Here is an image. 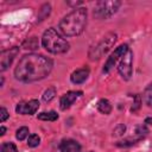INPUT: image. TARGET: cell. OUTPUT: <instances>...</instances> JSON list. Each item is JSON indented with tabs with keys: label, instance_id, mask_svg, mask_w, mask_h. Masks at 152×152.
I'll return each mask as SVG.
<instances>
[{
	"label": "cell",
	"instance_id": "6da1fadb",
	"mask_svg": "<svg viewBox=\"0 0 152 152\" xmlns=\"http://www.w3.org/2000/svg\"><path fill=\"white\" fill-rule=\"evenodd\" d=\"M53 69V61L42 53L24 55L14 68L15 80L24 83H32L46 78Z\"/></svg>",
	"mask_w": 152,
	"mask_h": 152
},
{
	"label": "cell",
	"instance_id": "7a4b0ae2",
	"mask_svg": "<svg viewBox=\"0 0 152 152\" xmlns=\"http://www.w3.org/2000/svg\"><path fill=\"white\" fill-rule=\"evenodd\" d=\"M88 20V11L86 7L74 8L65 14L58 23V32L66 38L77 37L86 30Z\"/></svg>",
	"mask_w": 152,
	"mask_h": 152
},
{
	"label": "cell",
	"instance_id": "3957f363",
	"mask_svg": "<svg viewBox=\"0 0 152 152\" xmlns=\"http://www.w3.org/2000/svg\"><path fill=\"white\" fill-rule=\"evenodd\" d=\"M42 46L50 53L59 55L65 53L69 50L70 44L66 42V39H64L58 30L55 27H49L42 36Z\"/></svg>",
	"mask_w": 152,
	"mask_h": 152
},
{
	"label": "cell",
	"instance_id": "277c9868",
	"mask_svg": "<svg viewBox=\"0 0 152 152\" xmlns=\"http://www.w3.org/2000/svg\"><path fill=\"white\" fill-rule=\"evenodd\" d=\"M116 39H118V34L115 32L107 33L96 45L90 48V50L88 51L89 59L90 61H97L101 57H103L113 48V45L116 43Z\"/></svg>",
	"mask_w": 152,
	"mask_h": 152
},
{
	"label": "cell",
	"instance_id": "5b68a950",
	"mask_svg": "<svg viewBox=\"0 0 152 152\" xmlns=\"http://www.w3.org/2000/svg\"><path fill=\"white\" fill-rule=\"evenodd\" d=\"M122 2L118 1V0H108V1H97L94 6V11H93V15L94 18L99 19V20H106L112 18L121 7Z\"/></svg>",
	"mask_w": 152,
	"mask_h": 152
},
{
	"label": "cell",
	"instance_id": "8992f818",
	"mask_svg": "<svg viewBox=\"0 0 152 152\" xmlns=\"http://www.w3.org/2000/svg\"><path fill=\"white\" fill-rule=\"evenodd\" d=\"M128 49H129V46H128V44H126V43H122V44H120L119 46H116V48L114 49V51H112V53L107 57V59H106V62H104V64H103V68H102V72H103V74L110 72V71L113 70V68H114L116 64H119L120 59H121V58L124 57V55L128 51Z\"/></svg>",
	"mask_w": 152,
	"mask_h": 152
},
{
	"label": "cell",
	"instance_id": "52a82bcc",
	"mask_svg": "<svg viewBox=\"0 0 152 152\" xmlns=\"http://www.w3.org/2000/svg\"><path fill=\"white\" fill-rule=\"evenodd\" d=\"M133 51L128 49L118 64V72L124 81H129L133 75Z\"/></svg>",
	"mask_w": 152,
	"mask_h": 152
},
{
	"label": "cell",
	"instance_id": "ba28073f",
	"mask_svg": "<svg viewBox=\"0 0 152 152\" xmlns=\"http://www.w3.org/2000/svg\"><path fill=\"white\" fill-rule=\"evenodd\" d=\"M39 101L37 99H31L28 101H20L15 106V113L20 115H33L39 109Z\"/></svg>",
	"mask_w": 152,
	"mask_h": 152
},
{
	"label": "cell",
	"instance_id": "9c48e42d",
	"mask_svg": "<svg viewBox=\"0 0 152 152\" xmlns=\"http://www.w3.org/2000/svg\"><path fill=\"white\" fill-rule=\"evenodd\" d=\"M18 53H19V46H13L7 50H4L0 56V71L7 70L8 66H11V64L13 63L14 58L18 56Z\"/></svg>",
	"mask_w": 152,
	"mask_h": 152
},
{
	"label": "cell",
	"instance_id": "30bf717a",
	"mask_svg": "<svg viewBox=\"0 0 152 152\" xmlns=\"http://www.w3.org/2000/svg\"><path fill=\"white\" fill-rule=\"evenodd\" d=\"M82 95H83L82 90H69V91L64 93L59 99V108L62 110L69 109L77 101V99L81 97Z\"/></svg>",
	"mask_w": 152,
	"mask_h": 152
},
{
	"label": "cell",
	"instance_id": "8fae6325",
	"mask_svg": "<svg viewBox=\"0 0 152 152\" xmlns=\"http://www.w3.org/2000/svg\"><path fill=\"white\" fill-rule=\"evenodd\" d=\"M89 75H90V69H89V66L86 65V66H82V68L72 71L70 75V81L74 84H82L88 80Z\"/></svg>",
	"mask_w": 152,
	"mask_h": 152
},
{
	"label": "cell",
	"instance_id": "7c38bea8",
	"mask_svg": "<svg viewBox=\"0 0 152 152\" xmlns=\"http://www.w3.org/2000/svg\"><path fill=\"white\" fill-rule=\"evenodd\" d=\"M59 151L61 152H81V145L75 139L66 138V139L61 140Z\"/></svg>",
	"mask_w": 152,
	"mask_h": 152
},
{
	"label": "cell",
	"instance_id": "4fadbf2b",
	"mask_svg": "<svg viewBox=\"0 0 152 152\" xmlns=\"http://www.w3.org/2000/svg\"><path fill=\"white\" fill-rule=\"evenodd\" d=\"M96 108L97 110L101 113V114H104V115H109L113 110V106L110 103V101L108 99H100L96 103Z\"/></svg>",
	"mask_w": 152,
	"mask_h": 152
},
{
	"label": "cell",
	"instance_id": "5bb4252c",
	"mask_svg": "<svg viewBox=\"0 0 152 152\" xmlns=\"http://www.w3.org/2000/svg\"><path fill=\"white\" fill-rule=\"evenodd\" d=\"M144 138H145V137L134 134V137H129V138H125V139H122V140H119L118 142H115V145L119 146V147H129V146H133V145L138 144V142L141 141Z\"/></svg>",
	"mask_w": 152,
	"mask_h": 152
},
{
	"label": "cell",
	"instance_id": "9a60e30c",
	"mask_svg": "<svg viewBox=\"0 0 152 152\" xmlns=\"http://www.w3.org/2000/svg\"><path fill=\"white\" fill-rule=\"evenodd\" d=\"M141 97H142L144 103H145L147 107L152 108V81H151V82L147 84V87L145 88V90H144Z\"/></svg>",
	"mask_w": 152,
	"mask_h": 152
},
{
	"label": "cell",
	"instance_id": "2e32d148",
	"mask_svg": "<svg viewBox=\"0 0 152 152\" xmlns=\"http://www.w3.org/2000/svg\"><path fill=\"white\" fill-rule=\"evenodd\" d=\"M38 120H42V121H56L58 119V114L57 112L55 110H49V112H42L37 115Z\"/></svg>",
	"mask_w": 152,
	"mask_h": 152
},
{
	"label": "cell",
	"instance_id": "e0dca14e",
	"mask_svg": "<svg viewBox=\"0 0 152 152\" xmlns=\"http://www.w3.org/2000/svg\"><path fill=\"white\" fill-rule=\"evenodd\" d=\"M55 97H56V88H55V87H49L48 89H45V91H44L43 95H42V100H43L45 103L51 102Z\"/></svg>",
	"mask_w": 152,
	"mask_h": 152
},
{
	"label": "cell",
	"instance_id": "ac0fdd59",
	"mask_svg": "<svg viewBox=\"0 0 152 152\" xmlns=\"http://www.w3.org/2000/svg\"><path fill=\"white\" fill-rule=\"evenodd\" d=\"M38 39L37 37H30L23 43V48L26 50H36L38 49Z\"/></svg>",
	"mask_w": 152,
	"mask_h": 152
},
{
	"label": "cell",
	"instance_id": "d6986e66",
	"mask_svg": "<svg viewBox=\"0 0 152 152\" xmlns=\"http://www.w3.org/2000/svg\"><path fill=\"white\" fill-rule=\"evenodd\" d=\"M28 133H30L28 127L21 126V127H19V128L15 131V138H17L19 141H23V140H25V139L28 138V135H30Z\"/></svg>",
	"mask_w": 152,
	"mask_h": 152
},
{
	"label": "cell",
	"instance_id": "ffe728a7",
	"mask_svg": "<svg viewBox=\"0 0 152 152\" xmlns=\"http://www.w3.org/2000/svg\"><path fill=\"white\" fill-rule=\"evenodd\" d=\"M27 146L28 147H32V148H34V147H37L39 144H40V137L38 135V134H36V133H32V134H30L28 135V138H27Z\"/></svg>",
	"mask_w": 152,
	"mask_h": 152
},
{
	"label": "cell",
	"instance_id": "44dd1931",
	"mask_svg": "<svg viewBox=\"0 0 152 152\" xmlns=\"http://www.w3.org/2000/svg\"><path fill=\"white\" fill-rule=\"evenodd\" d=\"M141 104H142V97H141L139 94H135V95L133 96V103H132V107H131V112H132V113L138 112V110L140 109Z\"/></svg>",
	"mask_w": 152,
	"mask_h": 152
},
{
	"label": "cell",
	"instance_id": "7402d4cb",
	"mask_svg": "<svg viewBox=\"0 0 152 152\" xmlns=\"http://www.w3.org/2000/svg\"><path fill=\"white\" fill-rule=\"evenodd\" d=\"M0 152H18V148L14 142L12 141H5L1 144Z\"/></svg>",
	"mask_w": 152,
	"mask_h": 152
},
{
	"label": "cell",
	"instance_id": "603a6c76",
	"mask_svg": "<svg viewBox=\"0 0 152 152\" xmlns=\"http://www.w3.org/2000/svg\"><path fill=\"white\" fill-rule=\"evenodd\" d=\"M50 12H51V5L50 4H44V5H42V7H40V10H39V19L38 20H43V19H45L49 14H50Z\"/></svg>",
	"mask_w": 152,
	"mask_h": 152
},
{
	"label": "cell",
	"instance_id": "cb8c5ba5",
	"mask_svg": "<svg viewBox=\"0 0 152 152\" xmlns=\"http://www.w3.org/2000/svg\"><path fill=\"white\" fill-rule=\"evenodd\" d=\"M147 133H148V128H147V125H146V124H141V125H138V126L135 127V133H134V134L145 137Z\"/></svg>",
	"mask_w": 152,
	"mask_h": 152
},
{
	"label": "cell",
	"instance_id": "d4e9b609",
	"mask_svg": "<svg viewBox=\"0 0 152 152\" xmlns=\"http://www.w3.org/2000/svg\"><path fill=\"white\" fill-rule=\"evenodd\" d=\"M126 131V126L124 124H119L114 129H113V135L114 137H121Z\"/></svg>",
	"mask_w": 152,
	"mask_h": 152
},
{
	"label": "cell",
	"instance_id": "484cf974",
	"mask_svg": "<svg viewBox=\"0 0 152 152\" xmlns=\"http://www.w3.org/2000/svg\"><path fill=\"white\" fill-rule=\"evenodd\" d=\"M8 118H10L8 110H7L5 107H1V109H0V121H1V122H5Z\"/></svg>",
	"mask_w": 152,
	"mask_h": 152
},
{
	"label": "cell",
	"instance_id": "4316f807",
	"mask_svg": "<svg viewBox=\"0 0 152 152\" xmlns=\"http://www.w3.org/2000/svg\"><path fill=\"white\" fill-rule=\"evenodd\" d=\"M144 124H146V125H151V126H152V116H147V118L145 119Z\"/></svg>",
	"mask_w": 152,
	"mask_h": 152
},
{
	"label": "cell",
	"instance_id": "83f0119b",
	"mask_svg": "<svg viewBox=\"0 0 152 152\" xmlns=\"http://www.w3.org/2000/svg\"><path fill=\"white\" fill-rule=\"evenodd\" d=\"M5 133H6V127L5 126H1L0 127V135L2 137V135H5Z\"/></svg>",
	"mask_w": 152,
	"mask_h": 152
},
{
	"label": "cell",
	"instance_id": "f1b7e54d",
	"mask_svg": "<svg viewBox=\"0 0 152 152\" xmlns=\"http://www.w3.org/2000/svg\"><path fill=\"white\" fill-rule=\"evenodd\" d=\"M4 81H5V80H4V76H1V82H0V87H2V86H4Z\"/></svg>",
	"mask_w": 152,
	"mask_h": 152
},
{
	"label": "cell",
	"instance_id": "f546056e",
	"mask_svg": "<svg viewBox=\"0 0 152 152\" xmlns=\"http://www.w3.org/2000/svg\"><path fill=\"white\" fill-rule=\"evenodd\" d=\"M88 152H94V151H88Z\"/></svg>",
	"mask_w": 152,
	"mask_h": 152
}]
</instances>
